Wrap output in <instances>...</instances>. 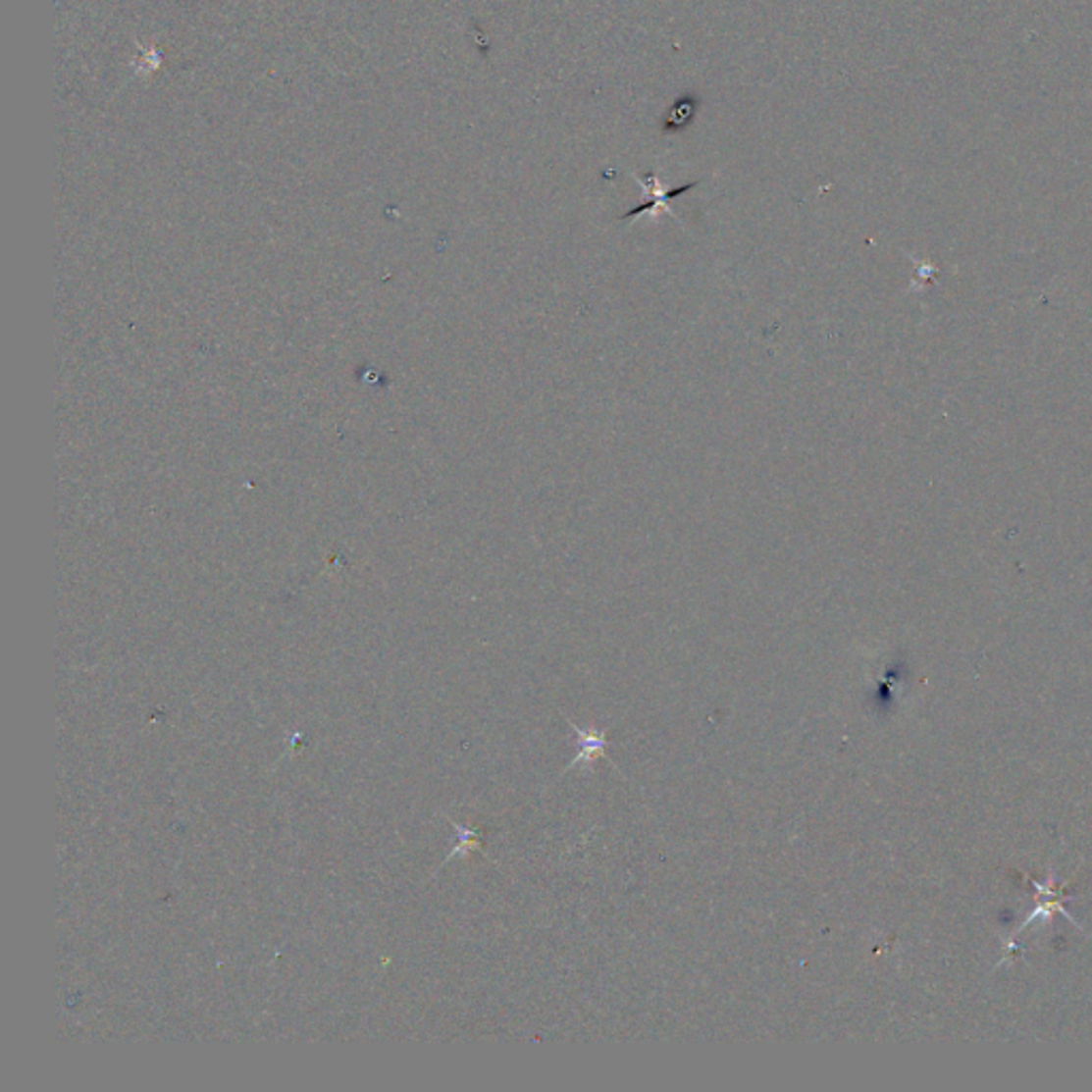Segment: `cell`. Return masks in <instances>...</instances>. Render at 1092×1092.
Segmentation results:
<instances>
[{
	"instance_id": "obj_2",
	"label": "cell",
	"mask_w": 1092,
	"mask_h": 1092,
	"mask_svg": "<svg viewBox=\"0 0 1092 1092\" xmlns=\"http://www.w3.org/2000/svg\"><path fill=\"white\" fill-rule=\"evenodd\" d=\"M698 109H701V96L694 92H687L674 101L668 112L661 118V132L664 134H679L690 129L696 120Z\"/></svg>"
},
{
	"instance_id": "obj_1",
	"label": "cell",
	"mask_w": 1092,
	"mask_h": 1092,
	"mask_svg": "<svg viewBox=\"0 0 1092 1092\" xmlns=\"http://www.w3.org/2000/svg\"><path fill=\"white\" fill-rule=\"evenodd\" d=\"M636 180L643 183V188H645L647 192H651V199H649L647 203L636 205L634 210L625 212L619 220H632V218L641 216V214H645V212H653V214H657V212H668V214H672V212H670V207H668V201H670V199H677V196L694 190V188L698 186V183H701V180H696V182H687V183H683V186H679V188L664 190V186H661V180L653 174V171H651V174H645L643 178H636ZM672 216H674V214H672Z\"/></svg>"
},
{
	"instance_id": "obj_3",
	"label": "cell",
	"mask_w": 1092,
	"mask_h": 1092,
	"mask_svg": "<svg viewBox=\"0 0 1092 1092\" xmlns=\"http://www.w3.org/2000/svg\"><path fill=\"white\" fill-rule=\"evenodd\" d=\"M568 721H570V719H568ZM570 726H572V730L576 732V743H579V754H576V755L572 757V762L568 764V768H563V772L570 770V768H574V766H579V764H587V766H589V764H592L594 759H598V757H606L608 741H606L604 732H598V730H594V728L583 730V728H579V726H576V723H572V721H570Z\"/></svg>"
}]
</instances>
